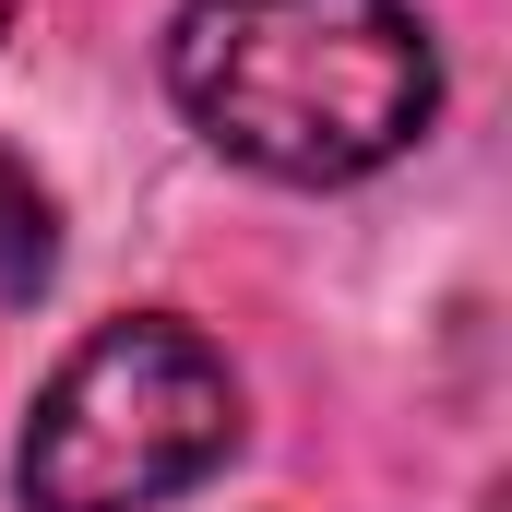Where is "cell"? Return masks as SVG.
Returning <instances> with one entry per match:
<instances>
[{
  "mask_svg": "<svg viewBox=\"0 0 512 512\" xmlns=\"http://www.w3.org/2000/svg\"><path fill=\"white\" fill-rule=\"evenodd\" d=\"M167 96L215 155L346 191L429 131L441 48L405 0H191L167 24Z\"/></svg>",
  "mask_w": 512,
  "mask_h": 512,
  "instance_id": "1",
  "label": "cell"
},
{
  "mask_svg": "<svg viewBox=\"0 0 512 512\" xmlns=\"http://www.w3.org/2000/svg\"><path fill=\"white\" fill-rule=\"evenodd\" d=\"M239 453V370L191 322H96L24 417V512H155Z\"/></svg>",
  "mask_w": 512,
  "mask_h": 512,
  "instance_id": "2",
  "label": "cell"
},
{
  "mask_svg": "<svg viewBox=\"0 0 512 512\" xmlns=\"http://www.w3.org/2000/svg\"><path fill=\"white\" fill-rule=\"evenodd\" d=\"M60 274V215H48V191L0 155V298H36Z\"/></svg>",
  "mask_w": 512,
  "mask_h": 512,
  "instance_id": "3",
  "label": "cell"
},
{
  "mask_svg": "<svg viewBox=\"0 0 512 512\" xmlns=\"http://www.w3.org/2000/svg\"><path fill=\"white\" fill-rule=\"evenodd\" d=\"M0 24H12V0H0Z\"/></svg>",
  "mask_w": 512,
  "mask_h": 512,
  "instance_id": "4",
  "label": "cell"
}]
</instances>
